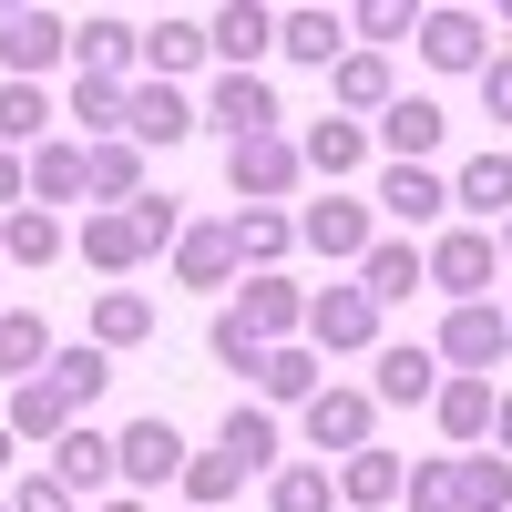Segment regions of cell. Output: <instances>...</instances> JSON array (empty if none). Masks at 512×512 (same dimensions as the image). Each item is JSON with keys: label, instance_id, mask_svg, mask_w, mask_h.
Here are the masks:
<instances>
[{"label": "cell", "instance_id": "obj_42", "mask_svg": "<svg viewBox=\"0 0 512 512\" xmlns=\"http://www.w3.org/2000/svg\"><path fill=\"white\" fill-rule=\"evenodd\" d=\"M410 31H420L410 0H359V11H349V52H379V62H390V41H410Z\"/></svg>", "mask_w": 512, "mask_h": 512}, {"label": "cell", "instance_id": "obj_55", "mask_svg": "<svg viewBox=\"0 0 512 512\" xmlns=\"http://www.w3.org/2000/svg\"><path fill=\"white\" fill-rule=\"evenodd\" d=\"M502 31H512V0H502Z\"/></svg>", "mask_w": 512, "mask_h": 512}, {"label": "cell", "instance_id": "obj_3", "mask_svg": "<svg viewBox=\"0 0 512 512\" xmlns=\"http://www.w3.org/2000/svg\"><path fill=\"white\" fill-rule=\"evenodd\" d=\"M113 472H123V492H164V482H175L185 472V431H175V420H164V410H144V420H123V431H113Z\"/></svg>", "mask_w": 512, "mask_h": 512}, {"label": "cell", "instance_id": "obj_23", "mask_svg": "<svg viewBox=\"0 0 512 512\" xmlns=\"http://www.w3.org/2000/svg\"><path fill=\"white\" fill-rule=\"evenodd\" d=\"M400 482H410V461H400V451H379V441L338 461V502H349V512H390Z\"/></svg>", "mask_w": 512, "mask_h": 512}, {"label": "cell", "instance_id": "obj_24", "mask_svg": "<svg viewBox=\"0 0 512 512\" xmlns=\"http://www.w3.org/2000/svg\"><path fill=\"white\" fill-rule=\"evenodd\" d=\"M175 287H236V236H226V216H205V226L175 236Z\"/></svg>", "mask_w": 512, "mask_h": 512}, {"label": "cell", "instance_id": "obj_35", "mask_svg": "<svg viewBox=\"0 0 512 512\" xmlns=\"http://www.w3.org/2000/svg\"><path fill=\"white\" fill-rule=\"evenodd\" d=\"M41 379H52V390L72 400V420H82V410H93V400L113 390V359L93 349V338H72V349H52V369H41Z\"/></svg>", "mask_w": 512, "mask_h": 512}, {"label": "cell", "instance_id": "obj_15", "mask_svg": "<svg viewBox=\"0 0 512 512\" xmlns=\"http://www.w3.org/2000/svg\"><path fill=\"white\" fill-rule=\"evenodd\" d=\"M297 164H308V175L338 195V185H349L359 164H369V123H349V113H318L308 134H297Z\"/></svg>", "mask_w": 512, "mask_h": 512}, {"label": "cell", "instance_id": "obj_5", "mask_svg": "<svg viewBox=\"0 0 512 512\" xmlns=\"http://www.w3.org/2000/svg\"><path fill=\"white\" fill-rule=\"evenodd\" d=\"M226 185L246 205H287L308 185V164H297V134H256V144H226Z\"/></svg>", "mask_w": 512, "mask_h": 512}, {"label": "cell", "instance_id": "obj_12", "mask_svg": "<svg viewBox=\"0 0 512 512\" xmlns=\"http://www.w3.org/2000/svg\"><path fill=\"white\" fill-rule=\"evenodd\" d=\"M205 123H216L226 144H256V134H277V93H267V72H216V93H205Z\"/></svg>", "mask_w": 512, "mask_h": 512}, {"label": "cell", "instance_id": "obj_49", "mask_svg": "<svg viewBox=\"0 0 512 512\" xmlns=\"http://www.w3.org/2000/svg\"><path fill=\"white\" fill-rule=\"evenodd\" d=\"M482 113H492V123H512V52H492V62H482Z\"/></svg>", "mask_w": 512, "mask_h": 512}, {"label": "cell", "instance_id": "obj_20", "mask_svg": "<svg viewBox=\"0 0 512 512\" xmlns=\"http://www.w3.org/2000/svg\"><path fill=\"white\" fill-rule=\"evenodd\" d=\"M451 205H461V216H482V236H492V226L512 216V154H502V144H482V154L451 175Z\"/></svg>", "mask_w": 512, "mask_h": 512}, {"label": "cell", "instance_id": "obj_41", "mask_svg": "<svg viewBox=\"0 0 512 512\" xmlns=\"http://www.w3.org/2000/svg\"><path fill=\"white\" fill-rule=\"evenodd\" d=\"M175 492H185V512H216V502H236V492H246V472H236L226 451H185Z\"/></svg>", "mask_w": 512, "mask_h": 512}, {"label": "cell", "instance_id": "obj_36", "mask_svg": "<svg viewBox=\"0 0 512 512\" xmlns=\"http://www.w3.org/2000/svg\"><path fill=\"white\" fill-rule=\"evenodd\" d=\"M216 451L236 461V472H267V461H277V410L236 400V410H226V431H216Z\"/></svg>", "mask_w": 512, "mask_h": 512}, {"label": "cell", "instance_id": "obj_52", "mask_svg": "<svg viewBox=\"0 0 512 512\" xmlns=\"http://www.w3.org/2000/svg\"><path fill=\"white\" fill-rule=\"evenodd\" d=\"M492 246H502V267H512V216H502V226H492Z\"/></svg>", "mask_w": 512, "mask_h": 512}, {"label": "cell", "instance_id": "obj_6", "mask_svg": "<svg viewBox=\"0 0 512 512\" xmlns=\"http://www.w3.org/2000/svg\"><path fill=\"white\" fill-rule=\"evenodd\" d=\"M420 267H431V287L451 297V308H472V297L492 287V267H502V246H492L482 226H451V236H431V246H420Z\"/></svg>", "mask_w": 512, "mask_h": 512}, {"label": "cell", "instance_id": "obj_51", "mask_svg": "<svg viewBox=\"0 0 512 512\" xmlns=\"http://www.w3.org/2000/svg\"><path fill=\"white\" fill-rule=\"evenodd\" d=\"M492 451H502V461H512V390H502V400H492Z\"/></svg>", "mask_w": 512, "mask_h": 512}, {"label": "cell", "instance_id": "obj_14", "mask_svg": "<svg viewBox=\"0 0 512 512\" xmlns=\"http://www.w3.org/2000/svg\"><path fill=\"white\" fill-rule=\"evenodd\" d=\"M318 390H328V369H318L308 338H277V349L256 359V410H308Z\"/></svg>", "mask_w": 512, "mask_h": 512}, {"label": "cell", "instance_id": "obj_2", "mask_svg": "<svg viewBox=\"0 0 512 512\" xmlns=\"http://www.w3.org/2000/svg\"><path fill=\"white\" fill-rule=\"evenodd\" d=\"M431 359H441L451 379H492V369L512 359V318L492 308V297H472V308H451V318H441V338H431Z\"/></svg>", "mask_w": 512, "mask_h": 512}, {"label": "cell", "instance_id": "obj_54", "mask_svg": "<svg viewBox=\"0 0 512 512\" xmlns=\"http://www.w3.org/2000/svg\"><path fill=\"white\" fill-rule=\"evenodd\" d=\"M103 512H144V502H134V492H113V502H103Z\"/></svg>", "mask_w": 512, "mask_h": 512}, {"label": "cell", "instance_id": "obj_7", "mask_svg": "<svg viewBox=\"0 0 512 512\" xmlns=\"http://www.w3.org/2000/svg\"><path fill=\"white\" fill-rule=\"evenodd\" d=\"M52 62H72V21L62 11H21V0H11V11H0V72L41 82Z\"/></svg>", "mask_w": 512, "mask_h": 512}, {"label": "cell", "instance_id": "obj_53", "mask_svg": "<svg viewBox=\"0 0 512 512\" xmlns=\"http://www.w3.org/2000/svg\"><path fill=\"white\" fill-rule=\"evenodd\" d=\"M11 451H21V441H11V431H0V482H11Z\"/></svg>", "mask_w": 512, "mask_h": 512}, {"label": "cell", "instance_id": "obj_29", "mask_svg": "<svg viewBox=\"0 0 512 512\" xmlns=\"http://www.w3.org/2000/svg\"><path fill=\"white\" fill-rule=\"evenodd\" d=\"M226 236H236V267L277 277V256L297 246V216H277V205H236V216H226Z\"/></svg>", "mask_w": 512, "mask_h": 512}, {"label": "cell", "instance_id": "obj_1", "mask_svg": "<svg viewBox=\"0 0 512 512\" xmlns=\"http://www.w3.org/2000/svg\"><path fill=\"white\" fill-rule=\"evenodd\" d=\"M308 338L318 359H359V349H379V297L349 277V287H308Z\"/></svg>", "mask_w": 512, "mask_h": 512}, {"label": "cell", "instance_id": "obj_10", "mask_svg": "<svg viewBox=\"0 0 512 512\" xmlns=\"http://www.w3.org/2000/svg\"><path fill=\"white\" fill-rule=\"evenodd\" d=\"M52 482H62L72 502H113V492H123V472H113V431L72 420V431L52 441Z\"/></svg>", "mask_w": 512, "mask_h": 512}, {"label": "cell", "instance_id": "obj_44", "mask_svg": "<svg viewBox=\"0 0 512 512\" xmlns=\"http://www.w3.org/2000/svg\"><path fill=\"white\" fill-rule=\"evenodd\" d=\"M338 482H328V461H287V472H267V512H328Z\"/></svg>", "mask_w": 512, "mask_h": 512}, {"label": "cell", "instance_id": "obj_56", "mask_svg": "<svg viewBox=\"0 0 512 512\" xmlns=\"http://www.w3.org/2000/svg\"><path fill=\"white\" fill-rule=\"evenodd\" d=\"M0 512H11V492H0Z\"/></svg>", "mask_w": 512, "mask_h": 512}, {"label": "cell", "instance_id": "obj_17", "mask_svg": "<svg viewBox=\"0 0 512 512\" xmlns=\"http://www.w3.org/2000/svg\"><path fill=\"white\" fill-rule=\"evenodd\" d=\"M236 318H246V338H256V349H277V338H297V328H308V287H297V277H246Z\"/></svg>", "mask_w": 512, "mask_h": 512}, {"label": "cell", "instance_id": "obj_4", "mask_svg": "<svg viewBox=\"0 0 512 512\" xmlns=\"http://www.w3.org/2000/svg\"><path fill=\"white\" fill-rule=\"evenodd\" d=\"M297 246H308V256H328V267H359V256L379 246L369 195H318V205H297Z\"/></svg>", "mask_w": 512, "mask_h": 512}, {"label": "cell", "instance_id": "obj_45", "mask_svg": "<svg viewBox=\"0 0 512 512\" xmlns=\"http://www.w3.org/2000/svg\"><path fill=\"white\" fill-rule=\"evenodd\" d=\"M461 512H512V461L502 451H461Z\"/></svg>", "mask_w": 512, "mask_h": 512}, {"label": "cell", "instance_id": "obj_30", "mask_svg": "<svg viewBox=\"0 0 512 512\" xmlns=\"http://www.w3.org/2000/svg\"><path fill=\"white\" fill-rule=\"evenodd\" d=\"M0 431H11V441H62V431H72V400L52 390V379H11V410H0Z\"/></svg>", "mask_w": 512, "mask_h": 512}, {"label": "cell", "instance_id": "obj_39", "mask_svg": "<svg viewBox=\"0 0 512 512\" xmlns=\"http://www.w3.org/2000/svg\"><path fill=\"white\" fill-rule=\"evenodd\" d=\"M52 369V328L31 308H0V379H41Z\"/></svg>", "mask_w": 512, "mask_h": 512}, {"label": "cell", "instance_id": "obj_19", "mask_svg": "<svg viewBox=\"0 0 512 512\" xmlns=\"http://www.w3.org/2000/svg\"><path fill=\"white\" fill-rule=\"evenodd\" d=\"M451 134V113L431 93H390V113H379V144H390V164H431Z\"/></svg>", "mask_w": 512, "mask_h": 512}, {"label": "cell", "instance_id": "obj_48", "mask_svg": "<svg viewBox=\"0 0 512 512\" xmlns=\"http://www.w3.org/2000/svg\"><path fill=\"white\" fill-rule=\"evenodd\" d=\"M11 512H82V502H72L52 472H21V482H11Z\"/></svg>", "mask_w": 512, "mask_h": 512}, {"label": "cell", "instance_id": "obj_38", "mask_svg": "<svg viewBox=\"0 0 512 512\" xmlns=\"http://www.w3.org/2000/svg\"><path fill=\"white\" fill-rule=\"evenodd\" d=\"M72 123H82L72 144H113V134H123V82H103V72H72Z\"/></svg>", "mask_w": 512, "mask_h": 512}, {"label": "cell", "instance_id": "obj_50", "mask_svg": "<svg viewBox=\"0 0 512 512\" xmlns=\"http://www.w3.org/2000/svg\"><path fill=\"white\" fill-rule=\"evenodd\" d=\"M31 205V175H21V154H0V216H21Z\"/></svg>", "mask_w": 512, "mask_h": 512}, {"label": "cell", "instance_id": "obj_22", "mask_svg": "<svg viewBox=\"0 0 512 512\" xmlns=\"http://www.w3.org/2000/svg\"><path fill=\"white\" fill-rule=\"evenodd\" d=\"M492 400H502L492 379H441V400H431L441 441H451V451H482V441H492Z\"/></svg>", "mask_w": 512, "mask_h": 512}, {"label": "cell", "instance_id": "obj_33", "mask_svg": "<svg viewBox=\"0 0 512 512\" xmlns=\"http://www.w3.org/2000/svg\"><path fill=\"white\" fill-rule=\"evenodd\" d=\"M82 195H103V205H134V195H144V154L123 144V134H113V144H82Z\"/></svg>", "mask_w": 512, "mask_h": 512}, {"label": "cell", "instance_id": "obj_26", "mask_svg": "<svg viewBox=\"0 0 512 512\" xmlns=\"http://www.w3.org/2000/svg\"><path fill=\"white\" fill-rule=\"evenodd\" d=\"M390 93H400V82H390L379 52H338V62H328V103L349 113V123H359V113H390Z\"/></svg>", "mask_w": 512, "mask_h": 512}, {"label": "cell", "instance_id": "obj_32", "mask_svg": "<svg viewBox=\"0 0 512 512\" xmlns=\"http://www.w3.org/2000/svg\"><path fill=\"white\" fill-rule=\"evenodd\" d=\"M21 175H31V205L52 216V205H72V195H82V144H72V134L31 144V154H21Z\"/></svg>", "mask_w": 512, "mask_h": 512}, {"label": "cell", "instance_id": "obj_11", "mask_svg": "<svg viewBox=\"0 0 512 512\" xmlns=\"http://www.w3.org/2000/svg\"><path fill=\"white\" fill-rule=\"evenodd\" d=\"M195 123H205V113L175 93V82H123V144H134V154H154V144H185Z\"/></svg>", "mask_w": 512, "mask_h": 512}, {"label": "cell", "instance_id": "obj_27", "mask_svg": "<svg viewBox=\"0 0 512 512\" xmlns=\"http://www.w3.org/2000/svg\"><path fill=\"white\" fill-rule=\"evenodd\" d=\"M359 287L379 297V308H400V297L431 287V267H420V246H410V236H379V246L359 256Z\"/></svg>", "mask_w": 512, "mask_h": 512}, {"label": "cell", "instance_id": "obj_8", "mask_svg": "<svg viewBox=\"0 0 512 512\" xmlns=\"http://www.w3.org/2000/svg\"><path fill=\"white\" fill-rule=\"evenodd\" d=\"M420 62H431V72H482L492 62V21L482 11H461V0H441V11H420Z\"/></svg>", "mask_w": 512, "mask_h": 512}, {"label": "cell", "instance_id": "obj_46", "mask_svg": "<svg viewBox=\"0 0 512 512\" xmlns=\"http://www.w3.org/2000/svg\"><path fill=\"white\" fill-rule=\"evenodd\" d=\"M205 359H216V369H246V379H256V359H267V349L246 338V318H236V308H216V328H205Z\"/></svg>", "mask_w": 512, "mask_h": 512}, {"label": "cell", "instance_id": "obj_18", "mask_svg": "<svg viewBox=\"0 0 512 512\" xmlns=\"http://www.w3.org/2000/svg\"><path fill=\"white\" fill-rule=\"evenodd\" d=\"M205 52H216L226 72H256L277 52V11H256V0H226L216 21H205Z\"/></svg>", "mask_w": 512, "mask_h": 512}, {"label": "cell", "instance_id": "obj_57", "mask_svg": "<svg viewBox=\"0 0 512 512\" xmlns=\"http://www.w3.org/2000/svg\"><path fill=\"white\" fill-rule=\"evenodd\" d=\"M502 318H512V308H502Z\"/></svg>", "mask_w": 512, "mask_h": 512}, {"label": "cell", "instance_id": "obj_28", "mask_svg": "<svg viewBox=\"0 0 512 512\" xmlns=\"http://www.w3.org/2000/svg\"><path fill=\"white\" fill-rule=\"evenodd\" d=\"M277 52L308 62V72H328L338 52H349V11H277Z\"/></svg>", "mask_w": 512, "mask_h": 512}, {"label": "cell", "instance_id": "obj_31", "mask_svg": "<svg viewBox=\"0 0 512 512\" xmlns=\"http://www.w3.org/2000/svg\"><path fill=\"white\" fill-rule=\"evenodd\" d=\"M144 338H154V297L144 287H103L93 297V349L113 359V349H144Z\"/></svg>", "mask_w": 512, "mask_h": 512}, {"label": "cell", "instance_id": "obj_9", "mask_svg": "<svg viewBox=\"0 0 512 512\" xmlns=\"http://www.w3.org/2000/svg\"><path fill=\"white\" fill-rule=\"evenodd\" d=\"M297 431H308V451H338V461H349V451H369V431H379V400H369V390H338V379H328V390L297 410Z\"/></svg>", "mask_w": 512, "mask_h": 512}, {"label": "cell", "instance_id": "obj_34", "mask_svg": "<svg viewBox=\"0 0 512 512\" xmlns=\"http://www.w3.org/2000/svg\"><path fill=\"white\" fill-rule=\"evenodd\" d=\"M72 72H103V82H123V72H134V21L93 11V21L72 31Z\"/></svg>", "mask_w": 512, "mask_h": 512}, {"label": "cell", "instance_id": "obj_47", "mask_svg": "<svg viewBox=\"0 0 512 512\" xmlns=\"http://www.w3.org/2000/svg\"><path fill=\"white\" fill-rule=\"evenodd\" d=\"M123 216H134V226H144V246H154V256H164V246H175V236H185V205H175V195H154V185H144L134 205H123Z\"/></svg>", "mask_w": 512, "mask_h": 512}, {"label": "cell", "instance_id": "obj_43", "mask_svg": "<svg viewBox=\"0 0 512 512\" xmlns=\"http://www.w3.org/2000/svg\"><path fill=\"white\" fill-rule=\"evenodd\" d=\"M400 502H410V512H461V451H431V461H410Z\"/></svg>", "mask_w": 512, "mask_h": 512}, {"label": "cell", "instance_id": "obj_40", "mask_svg": "<svg viewBox=\"0 0 512 512\" xmlns=\"http://www.w3.org/2000/svg\"><path fill=\"white\" fill-rule=\"evenodd\" d=\"M72 236H62V216H41V205H21V216H0V256L11 267H52Z\"/></svg>", "mask_w": 512, "mask_h": 512}, {"label": "cell", "instance_id": "obj_13", "mask_svg": "<svg viewBox=\"0 0 512 512\" xmlns=\"http://www.w3.org/2000/svg\"><path fill=\"white\" fill-rule=\"evenodd\" d=\"M369 216L441 226V216H451V175H431V164H379V185H369Z\"/></svg>", "mask_w": 512, "mask_h": 512}, {"label": "cell", "instance_id": "obj_21", "mask_svg": "<svg viewBox=\"0 0 512 512\" xmlns=\"http://www.w3.org/2000/svg\"><path fill=\"white\" fill-rule=\"evenodd\" d=\"M134 62H144V82H175V72H195V62H216V52H205V21H185V11H164L154 31H134Z\"/></svg>", "mask_w": 512, "mask_h": 512}, {"label": "cell", "instance_id": "obj_37", "mask_svg": "<svg viewBox=\"0 0 512 512\" xmlns=\"http://www.w3.org/2000/svg\"><path fill=\"white\" fill-rule=\"evenodd\" d=\"M21 144H52V93L41 82H0V154Z\"/></svg>", "mask_w": 512, "mask_h": 512}, {"label": "cell", "instance_id": "obj_25", "mask_svg": "<svg viewBox=\"0 0 512 512\" xmlns=\"http://www.w3.org/2000/svg\"><path fill=\"white\" fill-rule=\"evenodd\" d=\"M144 256H154V246H144V226L123 216V205H103V216H82V267H103V277H134Z\"/></svg>", "mask_w": 512, "mask_h": 512}, {"label": "cell", "instance_id": "obj_16", "mask_svg": "<svg viewBox=\"0 0 512 512\" xmlns=\"http://www.w3.org/2000/svg\"><path fill=\"white\" fill-rule=\"evenodd\" d=\"M441 379H451V369H441L431 349H420V338H400V349H379L369 400H379V410H431V400H441Z\"/></svg>", "mask_w": 512, "mask_h": 512}]
</instances>
